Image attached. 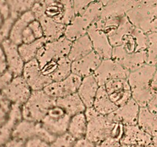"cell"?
<instances>
[{"instance_id":"obj_47","label":"cell","mask_w":157,"mask_h":147,"mask_svg":"<svg viewBox=\"0 0 157 147\" xmlns=\"http://www.w3.org/2000/svg\"><path fill=\"white\" fill-rule=\"evenodd\" d=\"M97 1L100 2L101 3V4L103 5L104 6H105L106 5H107L108 3L111 2L112 1H113V0H97Z\"/></svg>"},{"instance_id":"obj_42","label":"cell","mask_w":157,"mask_h":147,"mask_svg":"<svg viewBox=\"0 0 157 147\" xmlns=\"http://www.w3.org/2000/svg\"><path fill=\"white\" fill-rule=\"evenodd\" d=\"M73 147H97V144L90 140L88 138L84 137L76 139Z\"/></svg>"},{"instance_id":"obj_39","label":"cell","mask_w":157,"mask_h":147,"mask_svg":"<svg viewBox=\"0 0 157 147\" xmlns=\"http://www.w3.org/2000/svg\"><path fill=\"white\" fill-rule=\"evenodd\" d=\"M24 147H50V142L41 138H32L25 141Z\"/></svg>"},{"instance_id":"obj_45","label":"cell","mask_w":157,"mask_h":147,"mask_svg":"<svg viewBox=\"0 0 157 147\" xmlns=\"http://www.w3.org/2000/svg\"><path fill=\"white\" fill-rule=\"evenodd\" d=\"M12 77H13V76L9 71H7L0 77V91H2V90L4 88L5 86L11 81Z\"/></svg>"},{"instance_id":"obj_38","label":"cell","mask_w":157,"mask_h":147,"mask_svg":"<svg viewBox=\"0 0 157 147\" xmlns=\"http://www.w3.org/2000/svg\"><path fill=\"white\" fill-rule=\"evenodd\" d=\"M12 104L6 99L0 91V125L6 122L12 109Z\"/></svg>"},{"instance_id":"obj_13","label":"cell","mask_w":157,"mask_h":147,"mask_svg":"<svg viewBox=\"0 0 157 147\" xmlns=\"http://www.w3.org/2000/svg\"><path fill=\"white\" fill-rule=\"evenodd\" d=\"M1 92L11 104L21 107L30 97L32 90L22 75H20L13 77Z\"/></svg>"},{"instance_id":"obj_30","label":"cell","mask_w":157,"mask_h":147,"mask_svg":"<svg viewBox=\"0 0 157 147\" xmlns=\"http://www.w3.org/2000/svg\"><path fill=\"white\" fill-rule=\"evenodd\" d=\"M87 130V118L85 112L77 113L71 117L67 133L75 139L86 137Z\"/></svg>"},{"instance_id":"obj_7","label":"cell","mask_w":157,"mask_h":147,"mask_svg":"<svg viewBox=\"0 0 157 147\" xmlns=\"http://www.w3.org/2000/svg\"><path fill=\"white\" fill-rule=\"evenodd\" d=\"M56 99L44 90H33L30 97L21 107L22 119L41 122L49 109L55 104Z\"/></svg>"},{"instance_id":"obj_15","label":"cell","mask_w":157,"mask_h":147,"mask_svg":"<svg viewBox=\"0 0 157 147\" xmlns=\"http://www.w3.org/2000/svg\"><path fill=\"white\" fill-rule=\"evenodd\" d=\"M129 70L112 58L103 59L95 70V78L100 86H104L107 81L116 78H127Z\"/></svg>"},{"instance_id":"obj_43","label":"cell","mask_w":157,"mask_h":147,"mask_svg":"<svg viewBox=\"0 0 157 147\" xmlns=\"http://www.w3.org/2000/svg\"><path fill=\"white\" fill-rule=\"evenodd\" d=\"M8 71L7 64H6V58H5L4 51L2 46L0 43V77Z\"/></svg>"},{"instance_id":"obj_1","label":"cell","mask_w":157,"mask_h":147,"mask_svg":"<svg viewBox=\"0 0 157 147\" xmlns=\"http://www.w3.org/2000/svg\"><path fill=\"white\" fill-rule=\"evenodd\" d=\"M147 34L135 27L120 45L113 47L112 58L130 71L147 64Z\"/></svg>"},{"instance_id":"obj_28","label":"cell","mask_w":157,"mask_h":147,"mask_svg":"<svg viewBox=\"0 0 157 147\" xmlns=\"http://www.w3.org/2000/svg\"><path fill=\"white\" fill-rule=\"evenodd\" d=\"M93 51L94 48L91 40L87 33L86 35H82L72 41L70 51L67 57L71 61H75L88 55Z\"/></svg>"},{"instance_id":"obj_40","label":"cell","mask_w":157,"mask_h":147,"mask_svg":"<svg viewBox=\"0 0 157 147\" xmlns=\"http://www.w3.org/2000/svg\"><path fill=\"white\" fill-rule=\"evenodd\" d=\"M97 0H73L75 14H79Z\"/></svg>"},{"instance_id":"obj_37","label":"cell","mask_w":157,"mask_h":147,"mask_svg":"<svg viewBox=\"0 0 157 147\" xmlns=\"http://www.w3.org/2000/svg\"><path fill=\"white\" fill-rule=\"evenodd\" d=\"M76 139L68 133L55 136V139L50 143V147H73Z\"/></svg>"},{"instance_id":"obj_48","label":"cell","mask_w":157,"mask_h":147,"mask_svg":"<svg viewBox=\"0 0 157 147\" xmlns=\"http://www.w3.org/2000/svg\"><path fill=\"white\" fill-rule=\"evenodd\" d=\"M43 2H44V0H35V2H38V3Z\"/></svg>"},{"instance_id":"obj_24","label":"cell","mask_w":157,"mask_h":147,"mask_svg":"<svg viewBox=\"0 0 157 147\" xmlns=\"http://www.w3.org/2000/svg\"><path fill=\"white\" fill-rule=\"evenodd\" d=\"M153 136L141 129L137 124L124 126V131L121 142L128 145L146 147L151 143Z\"/></svg>"},{"instance_id":"obj_29","label":"cell","mask_w":157,"mask_h":147,"mask_svg":"<svg viewBox=\"0 0 157 147\" xmlns=\"http://www.w3.org/2000/svg\"><path fill=\"white\" fill-rule=\"evenodd\" d=\"M55 104L64 109L71 116L77 113L85 112L87 109L85 104H84L78 93H71L63 97L57 98Z\"/></svg>"},{"instance_id":"obj_25","label":"cell","mask_w":157,"mask_h":147,"mask_svg":"<svg viewBox=\"0 0 157 147\" xmlns=\"http://www.w3.org/2000/svg\"><path fill=\"white\" fill-rule=\"evenodd\" d=\"M100 87L101 86L99 85L94 74L82 78L77 93L85 104L87 108L93 107L94 101Z\"/></svg>"},{"instance_id":"obj_34","label":"cell","mask_w":157,"mask_h":147,"mask_svg":"<svg viewBox=\"0 0 157 147\" xmlns=\"http://www.w3.org/2000/svg\"><path fill=\"white\" fill-rule=\"evenodd\" d=\"M47 42L45 38H40L29 44H21L18 45V51L25 62H29L35 59L38 51Z\"/></svg>"},{"instance_id":"obj_22","label":"cell","mask_w":157,"mask_h":147,"mask_svg":"<svg viewBox=\"0 0 157 147\" xmlns=\"http://www.w3.org/2000/svg\"><path fill=\"white\" fill-rule=\"evenodd\" d=\"M71 64L72 61L68 57H63L46 63L41 67V69L52 81H58L64 79L72 73Z\"/></svg>"},{"instance_id":"obj_16","label":"cell","mask_w":157,"mask_h":147,"mask_svg":"<svg viewBox=\"0 0 157 147\" xmlns=\"http://www.w3.org/2000/svg\"><path fill=\"white\" fill-rule=\"evenodd\" d=\"M82 77L71 73L64 79L58 81H52L45 88L44 91L52 97L59 98L78 92Z\"/></svg>"},{"instance_id":"obj_5","label":"cell","mask_w":157,"mask_h":147,"mask_svg":"<svg viewBox=\"0 0 157 147\" xmlns=\"http://www.w3.org/2000/svg\"><path fill=\"white\" fill-rule=\"evenodd\" d=\"M127 16L135 27L147 34L157 32V0H140Z\"/></svg>"},{"instance_id":"obj_35","label":"cell","mask_w":157,"mask_h":147,"mask_svg":"<svg viewBox=\"0 0 157 147\" xmlns=\"http://www.w3.org/2000/svg\"><path fill=\"white\" fill-rule=\"evenodd\" d=\"M7 2L14 19H16L21 14L32 10L36 3L35 0H7Z\"/></svg>"},{"instance_id":"obj_41","label":"cell","mask_w":157,"mask_h":147,"mask_svg":"<svg viewBox=\"0 0 157 147\" xmlns=\"http://www.w3.org/2000/svg\"><path fill=\"white\" fill-rule=\"evenodd\" d=\"M122 142L121 140L113 139V138H108L105 140L97 143V147H121Z\"/></svg>"},{"instance_id":"obj_4","label":"cell","mask_w":157,"mask_h":147,"mask_svg":"<svg viewBox=\"0 0 157 147\" xmlns=\"http://www.w3.org/2000/svg\"><path fill=\"white\" fill-rule=\"evenodd\" d=\"M42 38H44L42 27L32 10L15 19L9 35V39L17 45L32 43Z\"/></svg>"},{"instance_id":"obj_19","label":"cell","mask_w":157,"mask_h":147,"mask_svg":"<svg viewBox=\"0 0 157 147\" xmlns=\"http://www.w3.org/2000/svg\"><path fill=\"white\" fill-rule=\"evenodd\" d=\"M95 21L87 29V35L91 40L94 51L98 53L102 59L112 58L113 47L110 44L107 34L98 27Z\"/></svg>"},{"instance_id":"obj_27","label":"cell","mask_w":157,"mask_h":147,"mask_svg":"<svg viewBox=\"0 0 157 147\" xmlns=\"http://www.w3.org/2000/svg\"><path fill=\"white\" fill-rule=\"evenodd\" d=\"M140 0H113L104 6L101 18H113L127 15Z\"/></svg>"},{"instance_id":"obj_44","label":"cell","mask_w":157,"mask_h":147,"mask_svg":"<svg viewBox=\"0 0 157 147\" xmlns=\"http://www.w3.org/2000/svg\"><path fill=\"white\" fill-rule=\"evenodd\" d=\"M24 141L12 138L6 143L0 145V147H24Z\"/></svg>"},{"instance_id":"obj_23","label":"cell","mask_w":157,"mask_h":147,"mask_svg":"<svg viewBox=\"0 0 157 147\" xmlns=\"http://www.w3.org/2000/svg\"><path fill=\"white\" fill-rule=\"evenodd\" d=\"M102 60V58L93 51L83 58L72 61L71 72L82 78L94 74Z\"/></svg>"},{"instance_id":"obj_6","label":"cell","mask_w":157,"mask_h":147,"mask_svg":"<svg viewBox=\"0 0 157 147\" xmlns=\"http://www.w3.org/2000/svg\"><path fill=\"white\" fill-rule=\"evenodd\" d=\"M104 6L96 1L87 6L81 13L77 14L71 21L66 26L64 36L71 41L86 35L87 29L92 23L99 18L102 13Z\"/></svg>"},{"instance_id":"obj_17","label":"cell","mask_w":157,"mask_h":147,"mask_svg":"<svg viewBox=\"0 0 157 147\" xmlns=\"http://www.w3.org/2000/svg\"><path fill=\"white\" fill-rule=\"evenodd\" d=\"M22 76L32 91L44 90L52 82V80L43 73L36 58L25 63Z\"/></svg>"},{"instance_id":"obj_14","label":"cell","mask_w":157,"mask_h":147,"mask_svg":"<svg viewBox=\"0 0 157 147\" xmlns=\"http://www.w3.org/2000/svg\"><path fill=\"white\" fill-rule=\"evenodd\" d=\"M35 18L38 20L44 32V37L47 41H55L64 35L66 26L61 24L45 15L42 3L36 2L32 9Z\"/></svg>"},{"instance_id":"obj_12","label":"cell","mask_w":157,"mask_h":147,"mask_svg":"<svg viewBox=\"0 0 157 147\" xmlns=\"http://www.w3.org/2000/svg\"><path fill=\"white\" fill-rule=\"evenodd\" d=\"M71 116L56 104L52 106L41 123L44 128L53 136L67 133V127Z\"/></svg>"},{"instance_id":"obj_11","label":"cell","mask_w":157,"mask_h":147,"mask_svg":"<svg viewBox=\"0 0 157 147\" xmlns=\"http://www.w3.org/2000/svg\"><path fill=\"white\" fill-rule=\"evenodd\" d=\"M12 138L26 141L32 138H41L48 142H52L55 136L51 134L41 122L21 119L14 129Z\"/></svg>"},{"instance_id":"obj_46","label":"cell","mask_w":157,"mask_h":147,"mask_svg":"<svg viewBox=\"0 0 157 147\" xmlns=\"http://www.w3.org/2000/svg\"><path fill=\"white\" fill-rule=\"evenodd\" d=\"M152 87H153L154 91H157V64L154 75H153V81H152Z\"/></svg>"},{"instance_id":"obj_3","label":"cell","mask_w":157,"mask_h":147,"mask_svg":"<svg viewBox=\"0 0 157 147\" xmlns=\"http://www.w3.org/2000/svg\"><path fill=\"white\" fill-rule=\"evenodd\" d=\"M156 65L145 64L130 70L127 80L132 91V98L141 107H147L153 98L155 91L152 81Z\"/></svg>"},{"instance_id":"obj_33","label":"cell","mask_w":157,"mask_h":147,"mask_svg":"<svg viewBox=\"0 0 157 147\" xmlns=\"http://www.w3.org/2000/svg\"><path fill=\"white\" fill-rule=\"evenodd\" d=\"M137 125L153 137L157 136V114L152 113L147 107L140 109Z\"/></svg>"},{"instance_id":"obj_2","label":"cell","mask_w":157,"mask_h":147,"mask_svg":"<svg viewBox=\"0 0 157 147\" xmlns=\"http://www.w3.org/2000/svg\"><path fill=\"white\" fill-rule=\"evenodd\" d=\"M87 118V130L86 137L95 143L108 138L121 140L124 135V126L112 121L108 116L98 113L93 107L85 110Z\"/></svg>"},{"instance_id":"obj_31","label":"cell","mask_w":157,"mask_h":147,"mask_svg":"<svg viewBox=\"0 0 157 147\" xmlns=\"http://www.w3.org/2000/svg\"><path fill=\"white\" fill-rule=\"evenodd\" d=\"M93 107L98 113L108 116L115 111L118 107L109 97L104 86H101L94 101Z\"/></svg>"},{"instance_id":"obj_10","label":"cell","mask_w":157,"mask_h":147,"mask_svg":"<svg viewBox=\"0 0 157 147\" xmlns=\"http://www.w3.org/2000/svg\"><path fill=\"white\" fill-rule=\"evenodd\" d=\"M71 44L72 41L67 39L64 35L55 41H47L37 54L36 59L39 63L40 67H42L52 60L67 57Z\"/></svg>"},{"instance_id":"obj_26","label":"cell","mask_w":157,"mask_h":147,"mask_svg":"<svg viewBox=\"0 0 157 147\" xmlns=\"http://www.w3.org/2000/svg\"><path fill=\"white\" fill-rule=\"evenodd\" d=\"M22 119L21 107L12 104L10 113L6 122L0 125V145L9 142L12 139L14 129L18 122Z\"/></svg>"},{"instance_id":"obj_8","label":"cell","mask_w":157,"mask_h":147,"mask_svg":"<svg viewBox=\"0 0 157 147\" xmlns=\"http://www.w3.org/2000/svg\"><path fill=\"white\" fill-rule=\"evenodd\" d=\"M95 22L105 32L113 47L120 45L123 39L131 33L135 28L127 15L107 18L100 17Z\"/></svg>"},{"instance_id":"obj_32","label":"cell","mask_w":157,"mask_h":147,"mask_svg":"<svg viewBox=\"0 0 157 147\" xmlns=\"http://www.w3.org/2000/svg\"><path fill=\"white\" fill-rule=\"evenodd\" d=\"M14 21L7 0H0V43L9 38Z\"/></svg>"},{"instance_id":"obj_18","label":"cell","mask_w":157,"mask_h":147,"mask_svg":"<svg viewBox=\"0 0 157 147\" xmlns=\"http://www.w3.org/2000/svg\"><path fill=\"white\" fill-rule=\"evenodd\" d=\"M109 97L117 107L124 105L132 98V91L127 78H116L104 84Z\"/></svg>"},{"instance_id":"obj_20","label":"cell","mask_w":157,"mask_h":147,"mask_svg":"<svg viewBox=\"0 0 157 147\" xmlns=\"http://www.w3.org/2000/svg\"><path fill=\"white\" fill-rule=\"evenodd\" d=\"M4 51L8 71L13 77L22 75L25 62L21 58L18 51V45L10 40H5L1 43Z\"/></svg>"},{"instance_id":"obj_36","label":"cell","mask_w":157,"mask_h":147,"mask_svg":"<svg viewBox=\"0 0 157 147\" xmlns=\"http://www.w3.org/2000/svg\"><path fill=\"white\" fill-rule=\"evenodd\" d=\"M147 64H157V32L147 33Z\"/></svg>"},{"instance_id":"obj_21","label":"cell","mask_w":157,"mask_h":147,"mask_svg":"<svg viewBox=\"0 0 157 147\" xmlns=\"http://www.w3.org/2000/svg\"><path fill=\"white\" fill-rule=\"evenodd\" d=\"M140 106L133 99L124 105L118 107L115 111L108 115V117L112 121L124 126L136 125L138 122Z\"/></svg>"},{"instance_id":"obj_9","label":"cell","mask_w":157,"mask_h":147,"mask_svg":"<svg viewBox=\"0 0 157 147\" xmlns=\"http://www.w3.org/2000/svg\"><path fill=\"white\" fill-rule=\"evenodd\" d=\"M41 3L45 15L61 24L67 25L76 15L73 0H44Z\"/></svg>"}]
</instances>
